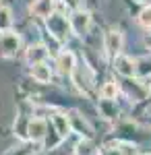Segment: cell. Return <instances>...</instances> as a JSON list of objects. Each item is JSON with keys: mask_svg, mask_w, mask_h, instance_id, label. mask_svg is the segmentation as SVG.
Listing matches in <instances>:
<instances>
[{"mask_svg": "<svg viewBox=\"0 0 151 155\" xmlns=\"http://www.w3.org/2000/svg\"><path fill=\"white\" fill-rule=\"evenodd\" d=\"M46 25H48V31L56 37L58 41H66V39H69L70 25L60 12H50V15L46 17Z\"/></svg>", "mask_w": 151, "mask_h": 155, "instance_id": "cell-1", "label": "cell"}, {"mask_svg": "<svg viewBox=\"0 0 151 155\" xmlns=\"http://www.w3.org/2000/svg\"><path fill=\"white\" fill-rule=\"evenodd\" d=\"M21 50V35L15 31H4L0 35V58H12Z\"/></svg>", "mask_w": 151, "mask_h": 155, "instance_id": "cell-2", "label": "cell"}, {"mask_svg": "<svg viewBox=\"0 0 151 155\" xmlns=\"http://www.w3.org/2000/svg\"><path fill=\"white\" fill-rule=\"evenodd\" d=\"M69 25H70V31H72V33L85 35V33L89 31V27H91V15L87 11L77 8V11H72V15H70Z\"/></svg>", "mask_w": 151, "mask_h": 155, "instance_id": "cell-3", "label": "cell"}, {"mask_svg": "<svg viewBox=\"0 0 151 155\" xmlns=\"http://www.w3.org/2000/svg\"><path fill=\"white\" fill-rule=\"evenodd\" d=\"M122 44H124V37L120 33V29H110L104 37V48H106V54L110 58L118 56L122 52Z\"/></svg>", "mask_w": 151, "mask_h": 155, "instance_id": "cell-4", "label": "cell"}, {"mask_svg": "<svg viewBox=\"0 0 151 155\" xmlns=\"http://www.w3.org/2000/svg\"><path fill=\"white\" fill-rule=\"evenodd\" d=\"M137 68H139V62L135 58H130V56H122V54H118L114 56V71L118 74H122V77H135L137 74Z\"/></svg>", "mask_w": 151, "mask_h": 155, "instance_id": "cell-5", "label": "cell"}, {"mask_svg": "<svg viewBox=\"0 0 151 155\" xmlns=\"http://www.w3.org/2000/svg\"><path fill=\"white\" fill-rule=\"evenodd\" d=\"M48 132V122L44 118H29L27 120V139L29 141H44Z\"/></svg>", "mask_w": 151, "mask_h": 155, "instance_id": "cell-6", "label": "cell"}, {"mask_svg": "<svg viewBox=\"0 0 151 155\" xmlns=\"http://www.w3.org/2000/svg\"><path fill=\"white\" fill-rule=\"evenodd\" d=\"M72 77H75V81H77V87L81 89V91H89L93 85V77L91 72H89V68L83 64V66H75V71H72Z\"/></svg>", "mask_w": 151, "mask_h": 155, "instance_id": "cell-7", "label": "cell"}, {"mask_svg": "<svg viewBox=\"0 0 151 155\" xmlns=\"http://www.w3.org/2000/svg\"><path fill=\"white\" fill-rule=\"evenodd\" d=\"M69 124H70V130H77L81 137H91V126L87 124V120L83 118L79 112H70L69 116Z\"/></svg>", "mask_w": 151, "mask_h": 155, "instance_id": "cell-8", "label": "cell"}, {"mask_svg": "<svg viewBox=\"0 0 151 155\" xmlns=\"http://www.w3.org/2000/svg\"><path fill=\"white\" fill-rule=\"evenodd\" d=\"M56 64H58V71L62 72V74H72L75 66H77V58H75V54H72V52L64 50V52H60V54H58Z\"/></svg>", "mask_w": 151, "mask_h": 155, "instance_id": "cell-9", "label": "cell"}, {"mask_svg": "<svg viewBox=\"0 0 151 155\" xmlns=\"http://www.w3.org/2000/svg\"><path fill=\"white\" fill-rule=\"evenodd\" d=\"M50 124H52V128L56 130V134H58L62 141L70 134V124H69V118H66V116H62V114H54L52 120H50Z\"/></svg>", "mask_w": 151, "mask_h": 155, "instance_id": "cell-10", "label": "cell"}, {"mask_svg": "<svg viewBox=\"0 0 151 155\" xmlns=\"http://www.w3.org/2000/svg\"><path fill=\"white\" fill-rule=\"evenodd\" d=\"M31 77L37 83H50L52 68L48 66V62H35V64H31Z\"/></svg>", "mask_w": 151, "mask_h": 155, "instance_id": "cell-11", "label": "cell"}, {"mask_svg": "<svg viewBox=\"0 0 151 155\" xmlns=\"http://www.w3.org/2000/svg\"><path fill=\"white\" fill-rule=\"evenodd\" d=\"M48 58V48L44 44H33V46H29L27 50V60L35 64V62H46Z\"/></svg>", "mask_w": 151, "mask_h": 155, "instance_id": "cell-12", "label": "cell"}, {"mask_svg": "<svg viewBox=\"0 0 151 155\" xmlns=\"http://www.w3.org/2000/svg\"><path fill=\"white\" fill-rule=\"evenodd\" d=\"M31 12L35 17H42L46 19L50 12H54V0H35L31 4Z\"/></svg>", "mask_w": 151, "mask_h": 155, "instance_id": "cell-13", "label": "cell"}, {"mask_svg": "<svg viewBox=\"0 0 151 155\" xmlns=\"http://www.w3.org/2000/svg\"><path fill=\"white\" fill-rule=\"evenodd\" d=\"M97 107H99V114L104 116V118H116L118 116V106H116V101L114 99H99V104H97Z\"/></svg>", "mask_w": 151, "mask_h": 155, "instance_id": "cell-14", "label": "cell"}, {"mask_svg": "<svg viewBox=\"0 0 151 155\" xmlns=\"http://www.w3.org/2000/svg\"><path fill=\"white\" fill-rule=\"evenodd\" d=\"M11 27H12V12H11V8L0 4V33L11 31Z\"/></svg>", "mask_w": 151, "mask_h": 155, "instance_id": "cell-15", "label": "cell"}, {"mask_svg": "<svg viewBox=\"0 0 151 155\" xmlns=\"http://www.w3.org/2000/svg\"><path fill=\"white\" fill-rule=\"evenodd\" d=\"M118 85L114 83V81H108V83L102 87V97L104 99H116V95H118Z\"/></svg>", "mask_w": 151, "mask_h": 155, "instance_id": "cell-16", "label": "cell"}, {"mask_svg": "<svg viewBox=\"0 0 151 155\" xmlns=\"http://www.w3.org/2000/svg\"><path fill=\"white\" fill-rule=\"evenodd\" d=\"M99 155H126V153H124V149L118 143H110V145H104L99 149Z\"/></svg>", "mask_w": 151, "mask_h": 155, "instance_id": "cell-17", "label": "cell"}, {"mask_svg": "<svg viewBox=\"0 0 151 155\" xmlns=\"http://www.w3.org/2000/svg\"><path fill=\"white\" fill-rule=\"evenodd\" d=\"M139 23L143 25V27L151 29V4H145L143 11L139 12Z\"/></svg>", "mask_w": 151, "mask_h": 155, "instance_id": "cell-18", "label": "cell"}, {"mask_svg": "<svg viewBox=\"0 0 151 155\" xmlns=\"http://www.w3.org/2000/svg\"><path fill=\"white\" fill-rule=\"evenodd\" d=\"M77 155H93V149H91V145H89V141L79 143V147H77Z\"/></svg>", "mask_w": 151, "mask_h": 155, "instance_id": "cell-19", "label": "cell"}, {"mask_svg": "<svg viewBox=\"0 0 151 155\" xmlns=\"http://www.w3.org/2000/svg\"><path fill=\"white\" fill-rule=\"evenodd\" d=\"M62 4H64L66 8H70V11H77L79 4H81V0H62Z\"/></svg>", "mask_w": 151, "mask_h": 155, "instance_id": "cell-20", "label": "cell"}, {"mask_svg": "<svg viewBox=\"0 0 151 155\" xmlns=\"http://www.w3.org/2000/svg\"><path fill=\"white\" fill-rule=\"evenodd\" d=\"M135 2H139V4H149V0H135Z\"/></svg>", "mask_w": 151, "mask_h": 155, "instance_id": "cell-21", "label": "cell"}]
</instances>
